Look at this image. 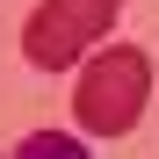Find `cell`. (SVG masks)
Listing matches in <instances>:
<instances>
[{"mask_svg": "<svg viewBox=\"0 0 159 159\" xmlns=\"http://www.w3.org/2000/svg\"><path fill=\"white\" fill-rule=\"evenodd\" d=\"M152 101V58L138 43H109L94 51L87 65L72 80V123L87 130V138H123V130H138Z\"/></svg>", "mask_w": 159, "mask_h": 159, "instance_id": "6da1fadb", "label": "cell"}, {"mask_svg": "<svg viewBox=\"0 0 159 159\" xmlns=\"http://www.w3.org/2000/svg\"><path fill=\"white\" fill-rule=\"evenodd\" d=\"M109 22H116V0H43L22 29V51H29V65L65 72L80 51H94L109 36Z\"/></svg>", "mask_w": 159, "mask_h": 159, "instance_id": "7a4b0ae2", "label": "cell"}, {"mask_svg": "<svg viewBox=\"0 0 159 159\" xmlns=\"http://www.w3.org/2000/svg\"><path fill=\"white\" fill-rule=\"evenodd\" d=\"M0 159H94V152H87V130H80V138L72 130H29V138L7 145Z\"/></svg>", "mask_w": 159, "mask_h": 159, "instance_id": "3957f363", "label": "cell"}]
</instances>
